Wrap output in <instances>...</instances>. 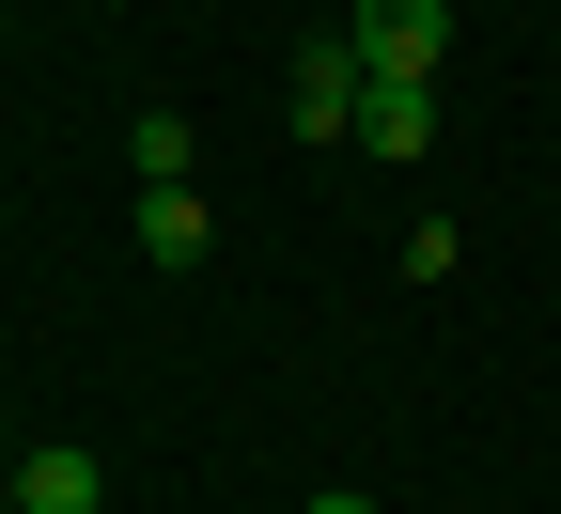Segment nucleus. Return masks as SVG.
<instances>
[{
  "mask_svg": "<svg viewBox=\"0 0 561 514\" xmlns=\"http://www.w3.org/2000/svg\"><path fill=\"white\" fill-rule=\"evenodd\" d=\"M343 47H359L375 79H437V62H453V16H437V0H359Z\"/></svg>",
  "mask_w": 561,
  "mask_h": 514,
  "instance_id": "1",
  "label": "nucleus"
},
{
  "mask_svg": "<svg viewBox=\"0 0 561 514\" xmlns=\"http://www.w3.org/2000/svg\"><path fill=\"white\" fill-rule=\"evenodd\" d=\"M280 94H297V140H359V94H375V62L343 47V32H312V47H297V79H280Z\"/></svg>",
  "mask_w": 561,
  "mask_h": 514,
  "instance_id": "2",
  "label": "nucleus"
},
{
  "mask_svg": "<svg viewBox=\"0 0 561 514\" xmlns=\"http://www.w3.org/2000/svg\"><path fill=\"white\" fill-rule=\"evenodd\" d=\"M16 514H110L94 436H47V453H16Z\"/></svg>",
  "mask_w": 561,
  "mask_h": 514,
  "instance_id": "3",
  "label": "nucleus"
},
{
  "mask_svg": "<svg viewBox=\"0 0 561 514\" xmlns=\"http://www.w3.org/2000/svg\"><path fill=\"white\" fill-rule=\"evenodd\" d=\"M219 250V203L203 187H140V265H203Z\"/></svg>",
  "mask_w": 561,
  "mask_h": 514,
  "instance_id": "4",
  "label": "nucleus"
},
{
  "mask_svg": "<svg viewBox=\"0 0 561 514\" xmlns=\"http://www.w3.org/2000/svg\"><path fill=\"white\" fill-rule=\"evenodd\" d=\"M437 140V79H375L359 94V157H421Z\"/></svg>",
  "mask_w": 561,
  "mask_h": 514,
  "instance_id": "5",
  "label": "nucleus"
},
{
  "mask_svg": "<svg viewBox=\"0 0 561 514\" xmlns=\"http://www.w3.org/2000/svg\"><path fill=\"white\" fill-rule=\"evenodd\" d=\"M125 172H140V187H187V172H203V125H187V110H140V125H125Z\"/></svg>",
  "mask_w": 561,
  "mask_h": 514,
  "instance_id": "6",
  "label": "nucleus"
},
{
  "mask_svg": "<svg viewBox=\"0 0 561 514\" xmlns=\"http://www.w3.org/2000/svg\"><path fill=\"white\" fill-rule=\"evenodd\" d=\"M297 514H375V499H343V483H328V499H297Z\"/></svg>",
  "mask_w": 561,
  "mask_h": 514,
  "instance_id": "7",
  "label": "nucleus"
}]
</instances>
